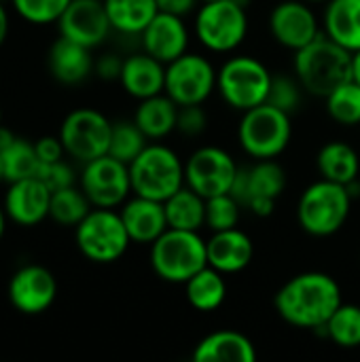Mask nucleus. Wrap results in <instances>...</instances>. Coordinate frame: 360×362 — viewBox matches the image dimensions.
I'll return each mask as SVG.
<instances>
[{"mask_svg":"<svg viewBox=\"0 0 360 362\" xmlns=\"http://www.w3.org/2000/svg\"><path fill=\"white\" fill-rule=\"evenodd\" d=\"M344 303L342 286L325 272H306L280 286L274 297L278 316L297 329L320 331Z\"/></svg>","mask_w":360,"mask_h":362,"instance_id":"1","label":"nucleus"},{"mask_svg":"<svg viewBox=\"0 0 360 362\" xmlns=\"http://www.w3.org/2000/svg\"><path fill=\"white\" fill-rule=\"evenodd\" d=\"M354 53L320 32L310 45L295 51V74L310 95L327 98L335 87L352 78Z\"/></svg>","mask_w":360,"mask_h":362,"instance_id":"2","label":"nucleus"},{"mask_svg":"<svg viewBox=\"0 0 360 362\" xmlns=\"http://www.w3.org/2000/svg\"><path fill=\"white\" fill-rule=\"evenodd\" d=\"M352 199L346 185L320 178L301 193L297 202V223L308 235L331 238L346 225Z\"/></svg>","mask_w":360,"mask_h":362,"instance_id":"3","label":"nucleus"},{"mask_svg":"<svg viewBox=\"0 0 360 362\" xmlns=\"http://www.w3.org/2000/svg\"><path fill=\"white\" fill-rule=\"evenodd\" d=\"M206 265L208 248L199 231L168 227L151 244V267L163 282L185 284Z\"/></svg>","mask_w":360,"mask_h":362,"instance_id":"4","label":"nucleus"},{"mask_svg":"<svg viewBox=\"0 0 360 362\" xmlns=\"http://www.w3.org/2000/svg\"><path fill=\"white\" fill-rule=\"evenodd\" d=\"M134 195L166 202L185 187V161L166 144H146V148L129 163Z\"/></svg>","mask_w":360,"mask_h":362,"instance_id":"5","label":"nucleus"},{"mask_svg":"<svg viewBox=\"0 0 360 362\" xmlns=\"http://www.w3.org/2000/svg\"><path fill=\"white\" fill-rule=\"evenodd\" d=\"M74 242L87 261L110 265L127 252L132 238L115 208H91V212L74 227Z\"/></svg>","mask_w":360,"mask_h":362,"instance_id":"6","label":"nucleus"},{"mask_svg":"<svg viewBox=\"0 0 360 362\" xmlns=\"http://www.w3.org/2000/svg\"><path fill=\"white\" fill-rule=\"evenodd\" d=\"M274 74L250 55L229 57L216 72V91L233 110L246 112L267 102Z\"/></svg>","mask_w":360,"mask_h":362,"instance_id":"7","label":"nucleus"},{"mask_svg":"<svg viewBox=\"0 0 360 362\" xmlns=\"http://www.w3.org/2000/svg\"><path fill=\"white\" fill-rule=\"evenodd\" d=\"M293 138L291 115L265 102L246 112L238 127V140L252 159H276L286 151Z\"/></svg>","mask_w":360,"mask_h":362,"instance_id":"8","label":"nucleus"},{"mask_svg":"<svg viewBox=\"0 0 360 362\" xmlns=\"http://www.w3.org/2000/svg\"><path fill=\"white\" fill-rule=\"evenodd\" d=\"M195 36L212 53L236 51L248 34L246 6L238 0L204 2L195 13Z\"/></svg>","mask_w":360,"mask_h":362,"instance_id":"9","label":"nucleus"},{"mask_svg":"<svg viewBox=\"0 0 360 362\" xmlns=\"http://www.w3.org/2000/svg\"><path fill=\"white\" fill-rule=\"evenodd\" d=\"M112 121L95 108H74L59 125V140L64 151L74 161L87 163L108 153Z\"/></svg>","mask_w":360,"mask_h":362,"instance_id":"10","label":"nucleus"},{"mask_svg":"<svg viewBox=\"0 0 360 362\" xmlns=\"http://www.w3.org/2000/svg\"><path fill=\"white\" fill-rule=\"evenodd\" d=\"M286 189V172L274 159H257L250 168H240L231 195L257 216L274 214L278 197Z\"/></svg>","mask_w":360,"mask_h":362,"instance_id":"11","label":"nucleus"},{"mask_svg":"<svg viewBox=\"0 0 360 362\" xmlns=\"http://www.w3.org/2000/svg\"><path fill=\"white\" fill-rule=\"evenodd\" d=\"M79 187L87 195L93 208H121L132 191L129 165L115 159L112 155H102L83 163Z\"/></svg>","mask_w":360,"mask_h":362,"instance_id":"12","label":"nucleus"},{"mask_svg":"<svg viewBox=\"0 0 360 362\" xmlns=\"http://www.w3.org/2000/svg\"><path fill=\"white\" fill-rule=\"evenodd\" d=\"M216 72L208 57L185 53L166 66V89L178 106L204 104L216 91Z\"/></svg>","mask_w":360,"mask_h":362,"instance_id":"13","label":"nucleus"},{"mask_svg":"<svg viewBox=\"0 0 360 362\" xmlns=\"http://www.w3.org/2000/svg\"><path fill=\"white\" fill-rule=\"evenodd\" d=\"M240 165L221 146H202L185 161V185L202 197L231 193Z\"/></svg>","mask_w":360,"mask_h":362,"instance_id":"14","label":"nucleus"},{"mask_svg":"<svg viewBox=\"0 0 360 362\" xmlns=\"http://www.w3.org/2000/svg\"><path fill=\"white\" fill-rule=\"evenodd\" d=\"M6 295L19 314L40 316L55 303L57 280L45 265L28 263L11 276Z\"/></svg>","mask_w":360,"mask_h":362,"instance_id":"15","label":"nucleus"},{"mask_svg":"<svg viewBox=\"0 0 360 362\" xmlns=\"http://www.w3.org/2000/svg\"><path fill=\"white\" fill-rule=\"evenodd\" d=\"M269 32L284 49L299 51L320 34V25L310 2L284 0L269 13Z\"/></svg>","mask_w":360,"mask_h":362,"instance_id":"16","label":"nucleus"},{"mask_svg":"<svg viewBox=\"0 0 360 362\" xmlns=\"http://www.w3.org/2000/svg\"><path fill=\"white\" fill-rule=\"evenodd\" d=\"M57 30L59 36L95 49L108 38L112 25L102 0H72L57 19Z\"/></svg>","mask_w":360,"mask_h":362,"instance_id":"17","label":"nucleus"},{"mask_svg":"<svg viewBox=\"0 0 360 362\" xmlns=\"http://www.w3.org/2000/svg\"><path fill=\"white\" fill-rule=\"evenodd\" d=\"M2 206L11 223L19 227H36L49 218L51 189L36 176L8 182Z\"/></svg>","mask_w":360,"mask_h":362,"instance_id":"18","label":"nucleus"},{"mask_svg":"<svg viewBox=\"0 0 360 362\" xmlns=\"http://www.w3.org/2000/svg\"><path fill=\"white\" fill-rule=\"evenodd\" d=\"M142 49L166 66L189 51V28L185 17L159 11L142 30Z\"/></svg>","mask_w":360,"mask_h":362,"instance_id":"19","label":"nucleus"},{"mask_svg":"<svg viewBox=\"0 0 360 362\" xmlns=\"http://www.w3.org/2000/svg\"><path fill=\"white\" fill-rule=\"evenodd\" d=\"M206 248L208 265L225 276L244 272L255 257V244L240 227L212 231V235L206 240Z\"/></svg>","mask_w":360,"mask_h":362,"instance_id":"20","label":"nucleus"},{"mask_svg":"<svg viewBox=\"0 0 360 362\" xmlns=\"http://www.w3.org/2000/svg\"><path fill=\"white\" fill-rule=\"evenodd\" d=\"M119 214L132 242L136 244H153L168 229L166 208L159 199L134 195L121 206Z\"/></svg>","mask_w":360,"mask_h":362,"instance_id":"21","label":"nucleus"},{"mask_svg":"<svg viewBox=\"0 0 360 362\" xmlns=\"http://www.w3.org/2000/svg\"><path fill=\"white\" fill-rule=\"evenodd\" d=\"M93 49L79 45L70 38L59 36L51 47L47 55V66L51 76L62 85H79L95 68V59L91 55Z\"/></svg>","mask_w":360,"mask_h":362,"instance_id":"22","label":"nucleus"},{"mask_svg":"<svg viewBox=\"0 0 360 362\" xmlns=\"http://www.w3.org/2000/svg\"><path fill=\"white\" fill-rule=\"evenodd\" d=\"M119 83L125 89V93L136 98V100H144V98L163 93V89H166V64L159 62L157 57L149 55L146 51L134 53V55L123 59Z\"/></svg>","mask_w":360,"mask_h":362,"instance_id":"23","label":"nucleus"},{"mask_svg":"<svg viewBox=\"0 0 360 362\" xmlns=\"http://www.w3.org/2000/svg\"><path fill=\"white\" fill-rule=\"evenodd\" d=\"M255 344L240 331H214L206 335L193 350L195 362H252Z\"/></svg>","mask_w":360,"mask_h":362,"instance_id":"24","label":"nucleus"},{"mask_svg":"<svg viewBox=\"0 0 360 362\" xmlns=\"http://www.w3.org/2000/svg\"><path fill=\"white\" fill-rule=\"evenodd\" d=\"M134 121L144 132L149 140H161L176 132L178 104L168 93H157L144 100H138Z\"/></svg>","mask_w":360,"mask_h":362,"instance_id":"25","label":"nucleus"},{"mask_svg":"<svg viewBox=\"0 0 360 362\" xmlns=\"http://www.w3.org/2000/svg\"><path fill=\"white\" fill-rule=\"evenodd\" d=\"M325 34L344 49H360V0H329L325 8Z\"/></svg>","mask_w":360,"mask_h":362,"instance_id":"26","label":"nucleus"},{"mask_svg":"<svg viewBox=\"0 0 360 362\" xmlns=\"http://www.w3.org/2000/svg\"><path fill=\"white\" fill-rule=\"evenodd\" d=\"M168 227L185 231H202L206 227V197L191 187H180L163 202Z\"/></svg>","mask_w":360,"mask_h":362,"instance_id":"27","label":"nucleus"},{"mask_svg":"<svg viewBox=\"0 0 360 362\" xmlns=\"http://www.w3.org/2000/svg\"><path fill=\"white\" fill-rule=\"evenodd\" d=\"M316 165L323 178L339 182V185H350L359 180L360 157L359 153L339 140L327 142L316 157Z\"/></svg>","mask_w":360,"mask_h":362,"instance_id":"28","label":"nucleus"},{"mask_svg":"<svg viewBox=\"0 0 360 362\" xmlns=\"http://www.w3.org/2000/svg\"><path fill=\"white\" fill-rule=\"evenodd\" d=\"M185 295L193 310L197 312H214L227 299V282L225 274L206 265L191 280L185 282Z\"/></svg>","mask_w":360,"mask_h":362,"instance_id":"29","label":"nucleus"},{"mask_svg":"<svg viewBox=\"0 0 360 362\" xmlns=\"http://www.w3.org/2000/svg\"><path fill=\"white\" fill-rule=\"evenodd\" d=\"M115 32L140 36L159 13L155 0H102Z\"/></svg>","mask_w":360,"mask_h":362,"instance_id":"30","label":"nucleus"},{"mask_svg":"<svg viewBox=\"0 0 360 362\" xmlns=\"http://www.w3.org/2000/svg\"><path fill=\"white\" fill-rule=\"evenodd\" d=\"M91 208L93 206L83 193V189L72 185L51 193L49 218L62 227H76L91 212Z\"/></svg>","mask_w":360,"mask_h":362,"instance_id":"31","label":"nucleus"},{"mask_svg":"<svg viewBox=\"0 0 360 362\" xmlns=\"http://www.w3.org/2000/svg\"><path fill=\"white\" fill-rule=\"evenodd\" d=\"M335 346L354 350L360 346V305L342 303L320 329Z\"/></svg>","mask_w":360,"mask_h":362,"instance_id":"32","label":"nucleus"},{"mask_svg":"<svg viewBox=\"0 0 360 362\" xmlns=\"http://www.w3.org/2000/svg\"><path fill=\"white\" fill-rule=\"evenodd\" d=\"M0 155H2V163H4L6 182L36 176V172L40 168V159L36 155L34 142L19 138V136H15V140L8 146H4L0 151Z\"/></svg>","mask_w":360,"mask_h":362,"instance_id":"33","label":"nucleus"},{"mask_svg":"<svg viewBox=\"0 0 360 362\" xmlns=\"http://www.w3.org/2000/svg\"><path fill=\"white\" fill-rule=\"evenodd\" d=\"M149 138L144 136V132L138 127V123L132 121H117L112 123V132H110V144H108V155H112L115 159L123 161V163H132L144 148Z\"/></svg>","mask_w":360,"mask_h":362,"instance_id":"34","label":"nucleus"},{"mask_svg":"<svg viewBox=\"0 0 360 362\" xmlns=\"http://www.w3.org/2000/svg\"><path fill=\"white\" fill-rule=\"evenodd\" d=\"M327 112L339 125H359L360 123V85L350 78L335 87L327 98Z\"/></svg>","mask_w":360,"mask_h":362,"instance_id":"35","label":"nucleus"},{"mask_svg":"<svg viewBox=\"0 0 360 362\" xmlns=\"http://www.w3.org/2000/svg\"><path fill=\"white\" fill-rule=\"evenodd\" d=\"M242 204L236 195L223 193L206 199V227L210 231H225L238 227L242 218Z\"/></svg>","mask_w":360,"mask_h":362,"instance_id":"36","label":"nucleus"},{"mask_svg":"<svg viewBox=\"0 0 360 362\" xmlns=\"http://www.w3.org/2000/svg\"><path fill=\"white\" fill-rule=\"evenodd\" d=\"M70 2L72 0H11V6L23 21L34 25H47L57 23Z\"/></svg>","mask_w":360,"mask_h":362,"instance_id":"37","label":"nucleus"},{"mask_svg":"<svg viewBox=\"0 0 360 362\" xmlns=\"http://www.w3.org/2000/svg\"><path fill=\"white\" fill-rule=\"evenodd\" d=\"M303 85L301 81L291 74H274L272 78V87H269V95L267 102L274 104L276 108L293 115L299 106H301V95H303Z\"/></svg>","mask_w":360,"mask_h":362,"instance_id":"38","label":"nucleus"},{"mask_svg":"<svg viewBox=\"0 0 360 362\" xmlns=\"http://www.w3.org/2000/svg\"><path fill=\"white\" fill-rule=\"evenodd\" d=\"M36 178H40L51 189V193L76 185V174L70 168V163H66L64 159L53 161V163H40V168L36 172Z\"/></svg>","mask_w":360,"mask_h":362,"instance_id":"39","label":"nucleus"},{"mask_svg":"<svg viewBox=\"0 0 360 362\" xmlns=\"http://www.w3.org/2000/svg\"><path fill=\"white\" fill-rule=\"evenodd\" d=\"M208 127V115L204 110V104H189V106H178V121H176V132L185 136H199Z\"/></svg>","mask_w":360,"mask_h":362,"instance_id":"40","label":"nucleus"},{"mask_svg":"<svg viewBox=\"0 0 360 362\" xmlns=\"http://www.w3.org/2000/svg\"><path fill=\"white\" fill-rule=\"evenodd\" d=\"M34 148H36L40 163H53V161L64 159V155H66L59 136H42L34 142Z\"/></svg>","mask_w":360,"mask_h":362,"instance_id":"41","label":"nucleus"},{"mask_svg":"<svg viewBox=\"0 0 360 362\" xmlns=\"http://www.w3.org/2000/svg\"><path fill=\"white\" fill-rule=\"evenodd\" d=\"M121 68H123V59H121L119 55L106 53V55H102V57L95 59L93 72H95L100 78H104V81H119Z\"/></svg>","mask_w":360,"mask_h":362,"instance_id":"42","label":"nucleus"},{"mask_svg":"<svg viewBox=\"0 0 360 362\" xmlns=\"http://www.w3.org/2000/svg\"><path fill=\"white\" fill-rule=\"evenodd\" d=\"M155 2H157L159 11L185 17V15H189V13L195 11V4L199 0H155Z\"/></svg>","mask_w":360,"mask_h":362,"instance_id":"43","label":"nucleus"},{"mask_svg":"<svg viewBox=\"0 0 360 362\" xmlns=\"http://www.w3.org/2000/svg\"><path fill=\"white\" fill-rule=\"evenodd\" d=\"M8 28H11V21H8V11L4 6V0H0V47L4 45L6 36H8Z\"/></svg>","mask_w":360,"mask_h":362,"instance_id":"44","label":"nucleus"},{"mask_svg":"<svg viewBox=\"0 0 360 362\" xmlns=\"http://www.w3.org/2000/svg\"><path fill=\"white\" fill-rule=\"evenodd\" d=\"M15 140V134L8 129V127H4V125H0V151L4 148V146H8L11 142Z\"/></svg>","mask_w":360,"mask_h":362,"instance_id":"45","label":"nucleus"},{"mask_svg":"<svg viewBox=\"0 0 360 362\" xmlns=\"http://www.w3.org/2000/svg\"><path fill=\"white\" fill-rule=\"evenodd\" d=\"M352 78L360 85V49L354 53V59H352Z\"/></svg>","mask_w":360,"mask_h":362,"instance_id":"46","label":"nucleus"},{"mask_svg":"<svg viewBox=\"0 0 360 362\" xmlns=\"http://www.w3.org/2000/svg\"><path fill=\"white\" fill-rule=\"evenodd\" d=\"M6 223H8V216L4 212V206L0 204V240L4 238V231H6Z\"/></svg>","mask_w":360,"mask_h":362,"instance_id":"47","label":"nucleus"},{"mask_svg":"<svg viewBox=\"0 0 360 362\" xmlns=\"http://www.w3.org/2000/svg\"><path fill=\"white\" fill-rule=\"evenodd\" d=\"M0 182H6V176H4V163H2V155H0Z\"/></svg>","mask_w":360,"mask_h":362,"instance_id":"48","label":"nucleus"},{"mask_svg":"<svg viewBox=\"0 0 360 362\" xmlns=\"http://www.w3.org/2000/svg\"><path fill=\"white\" fill-rule=\"evenodd\" d=\"M306 2H329V0H306Z\"/></svg>","mask_w":360,"mask_h":362,"instance_id":"49","label":"nucleus"},{"mask_svg":"<svg viewBox=\"0 0 360 362\" xmlns=\"http://www.w3.org/2000/svg\"><path fill=\"white\" fill-rule=\"evenodd\" d=\"M199 2H202V4H204V2H214V0H199Z\"/></svg>","mask_w":360,"mask_h":362,"instance_id":"50","label":"nucleus"},{"mask_svg":"<svg viewBox=\"0 0 360 362\" xmlns=\"http://www.w3.org/2000/svg\"><path fill=\"white\" fill-rule=\"evenodd\" d=\"M0 125H2V108H0Z\"/></svg>","mask_w":360,"mask_h":362,"instance_id":"51","label":"nucleus"}]
</instances>
